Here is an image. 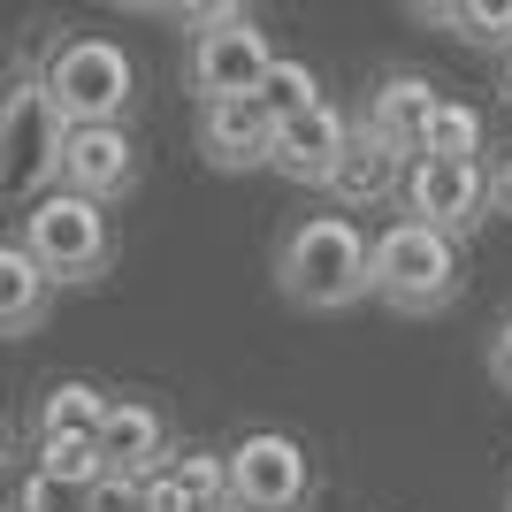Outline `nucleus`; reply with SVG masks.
<instances>
[{"mask_svg": "<svg viewBox=\"0 0 512 512\" xmlns=\"http://www.w3.org/2000/svg\"><path fill=\"white\" fill-rule=\"evenodd\" d=\"M367 253H375V237L352 214H299L276 245V291L299 314H344L367 299Z\"/></svg>", "mask_w": 512, "mask_h": 512, "instance_id": "f257e3e1", "label": "nucleus"}, {"mask_svg": "<svg viewBox=\"0 0 512 512\" xmlns=\"http://www.w3.org/2000/svg\"><path fill=\"white\" fill-rule=\"evenodd\" d=\"M16 245L39 260V276L54 283V291H92V283H107L115 276V253H123V245H115V214L77 199V192H39L23 207Z\"/></svg>", "mask_w": 512, "mask_h": 512, "instance_id": "20e7f679", "label": "nucleus"}, {"mask_svg": "<svg viewBox=\"0 0 512 512\" xmlns=\"http://www.w3.org/2000/svg\"><path fill=\"white\" fill-rule=\"evenodd\" d=\"M169 474H176V482H184L207 512H230V459H222L214 444H176Z\"/></svg>", "mask_w": 512, "mask_h": 512, "instance_id": "aec40b11", "label": "nucleus"}, {"mask_svg": "<svg viewBox=\"0 0 512 512\" xmlns=\"http://www.w3.org/2000/svg\"><path fill=\"white\" fill-rule=\"evenodd\" d=\"M344 138H352L344 107L337 100H314L306 115L276 123V153H268V169L291 176V184H306V192H329V176H337V161H344Z\"/></svg>", "mask_w": 512, "mask_h": 512, "instance_id": "ddd939ff", "label": "nucleus"}, {"mask_svg": "<svg viewBox=\"0 0 512 512\" xmlns=\"http://www.w3.org/2000/svg\"><path fill=\"white\" fill-rule=\"evenodd\" d=\"M497 100L512 107V54H505V62H497Z\"/></svg>", "mask_w": 512, "mask_h": 512, "instance_id": "bb28decb", "label": "nucleus"}, {"mask_svg": "<svg viewBox=\"0 0 512 512\" xmlns=\"http://www.w3.org/2000/svg\"><path fill=\"white\" fill-rule=\"evenodd\" d=\"M39 77H46V100H54V115L69 130L130 123V107H138V62L107 31H62L39 54Z\"/></svg>", "mask_w": 512, "mask_h": 512, "instance_id": "f03ea898", "label": "nucleus"}, {"mask_svg": "<svg viewBox=\"0 0 512 512\" xmlns=\"http://www.w3.org/2000/svg\"><path fill=\"white\" fill-rule=\"evenodd\" d=\"M436 100H444V85H436L428 69H383V77H375V92H367V107L352 115V123L375 130L390 153L421 161V138H428V115H436Z\"/></svg>", "mask_w": 512, "mask_h": 512, "instance_id": "9b49d317", "label": "nucleus"}, {"mask_svg": "<svg viewBox=\"0 0 512 512\" xmlns=\"http://www.w3.org/2000/svg\"><path fill=\"white\" fill-rule=\"evenodd\" d=\"M413 23H428V31L474 46V54H497V62L512 54V0H421Z\"/></svg>", "mask_w": 512, "mask_h": 512, "instance_id": "dca6fc26", "label": "nucleus"}, {"mask_svg": "<svg viewBox=\"0 0 512 512\" xmlns=\"http://www.w3.org/2000/svg\"><path fill=\"white\" fill-rule=\"evenodd\" d=\"M92 512H138V482H92Z\"/></svg>", "mask_w": 512, "mask_h": 512, "instance_id": "393cba45", "label": "nucleus"}, {"mask_svg": "<svg viewBox=\"0 0 512 512\" xmlns=\"http://www.w3.org/2000/svg\"><path fill=\"white\" fill-rule=\"evenodd\" d=\"M505 512H512V482H505Z\"/></svg>", "mask_w": 512, "mask_h": 512, "instance_id": "cd10ccee", "label": "nucleus"}, {"mask_svg": "<svg viewBox=\"0 0 512 512\" xmlns=\"http://www.w3.org/2000/svg\"><path fill=\"white\" fill-rule=\"evenodd\" d=\"M314 100H329V92H321V69H314V62H299V54H276L268 85H260V107H268L276 123H291V115H306Z\"/></svg>", "mask_w": 512, "mask_h": 512, "instance_id": "6ab92c4d", "label": "nucleus"}, {"mask_svg": "<svg viewBox=\"0 0 512 512\" xmlns=\"http://www.w3.org/2000/svg\"><path fill=\"white\" fill-rule=\"evenodd\" d=\"M107 398H115V390L85 383V375H62V383H46V390H39V406H31V444H54V436H92V444H100Z\"/></svg>", "mask_w": 512, "mask_h": 512, "instance_id": "f3484780", "label": "nucleus"}, {"mask_svg": "<svg viewBox=\"0 0 512 512\" xmlns=\"http://www.w3.org/2000/svg\"><path fill=\"white\" fill-rule=\"evenodd\" d=\"M54 283L39 276V260L23 253L16 237H0V337L16 344V337H39L46 321H54Z\"/></svg>", "mask_w": 512, "mask_h": 512, "instance_id": "2eb2a0df", "label": "nucleus"}, {"mask_svg": "<svg viewBox=\"0 0 512 512\" xmlns=\"http://www.w3.org/2000/svg\"><path fill=\"white\" fill-rule=\"evenodd\" d=\"M421 161H482V107L444 92L436 115H428V138H421Z\"/></svg>", "mask_w": 512, "mask_h": 512, "instance_id": "a211bd4d", "label": "nucleus"}, {"mask_svg": "<svg viewBox=\"0 0 512 512\" xmlns=\"http://www.w3.org/2000/svg\"><path fill=\"white\" fill-rule=\"evenodd\" d=\"M62 138H69V123L54 115V100H46L39 62H16L0 77V199H8V207H31L39 192H54Z\"/></svg>", "mask_w": 512, "mask_h": 512, "instance_id": "423d86ee", "label": "nucleus"}, {"mask_svg": "<svg viewBox=\"0 0 512 512\" xmlns=\"http://www.w3.org/2000/svg\"><path fill=\"white\" fill-rule=\"evenodd\" d=\"M192 23L184 31V92L199 107L214 100H260L268 69H276V39L253 8H176Z\"/></svg>", "mask_w": 512, "mask_h": 512, "instance_id": "7ed1b4c3", "label": "nucleus"}, {"mask_svg": "<svg viewBox=\"0 0 512 512\" xmlns=\"http://www.w3.org/2000/svg\"><path fill=\"white\" fill-rule=\"evenodd\" d=\"M490 383H497V390L512 398V314H505V321L490 329Z\"/></svg>", "mask_w": 512, "mask_h": 512, "instance_id": "b1692460", "label": "nucleus"}, {"mask_svg": "<svg viewBox=\"0 0 512 512\" xmlns=\"http://www.w3.org/2000/svg\"><path fill=\"white\" fill-rule=\"evenodd\" d=\"M467 291V253L451 245V237L421 230V222H390V230H375V253H367V299H383L390 314L406 321H428L444 314L451 299Z\"/></svg>", "mask_w": 512, "mask_h": 512, "instance_id": "39448f33", "label": "nucleus"}, {"mask_svg": "<svg viewBox=\"0 0 512 512\" xmlns=\"http://www.w3.org/2000/svg\"><path fill=\"white\" fill-rule=\"evenodd\" d=\"M398 207H406V222L451 237V245H467V237L490 222V176H482V161H413Z\"/></svg>", "mask_w": 512, "mask_h": 512, "instance_id": "6e6552de", "label": "nucleus"}, {"mask_svg": "<svg viewBox=\"0 0 512 512\" xmlns=\"http://www.w3.org/2000/svg\"><path fill=\"white\" fill-rule=\"evenodd\" d=\"M138 512H207V505H199V497L184 490V482H176L169 467H161L153 482H138Z\"/></svg>", "mask_w": 512, "mask_h": 512, "instance_id": "4be33fe9", "label": "nucleus"}, {"mask_svg": "<svg viewBox=\"0 0 512 512\" xmlns=\"http://www.w3.org/2000/svg\"><path fill=\"white\" fill-rule=\"evenodd\" d=\"M222 459H230V512H314L321 467L291 428H245Z\"/></svg>", "mask_w": 512, "mask_h": 512, "instance_id": "0eeeda50", "label": "nucleus"}, {"mask_svg": "<svg viewBox=\"0 0 512 512\" xmlns=\"http://www.w3.org/2000/svg\"><path fill=\"white\" fill-rule=\"evenodd\" d=\"M8 459H16V428H8V413H0V474H8Z\"/></svg>", "mask_w": 512, "mask_h": 512, "instance_id": "a878e982", "label": "nucleus"}, {"mask_svg": "<svg viewBox=\"0 0 512 512\" xmlns=\"http://www.w3.org/2000/svg\"><path fill=\"white\" fill-rule=\"evenodd\" d=\"M8 512H92V482H54V474H23L16 482V505Z\"/></svg>", "mask_w": 512, "mask_h": 512, "instance_id": "412c9836", "label": "nucleus"}, {"mask_svg": "<svg viewBox=\"0 0 512 512\" xmlns=\"http://www.w3.org/2000/svg\"><path fill=\"white\" fill-rule=\"evenodd\" d=\"M482 176H490V214H505V222H512V146L490 153V161H482Z\"/></svg>", "mask_w": 512, "mask_h": 512, "instance_id": "5701e85b", "label": "nucleus"}, {"mask_svg": "<svg viewBox=\"0 0 512 512\" xmlns=\"http://www.w3.org/2000/svg\"><path fill=\"white\" fill-rule=\"evenodd\" d=\"M406 153H390L375 130H360L352 123V138H344V161H337V176H329V199H337V214H375V207H398V192H406Z\"/></svg>", "mask_w": 512, "mask_h": 512, "instance_id": "4468645a", "label": "nucleus"}, {"mask_svg": "<svg viewBox=\"0 0 512 512\" xmlns=\"http://www.w3.org/2000/svg\"><path fill=\"white\" fill-rule=\"evenodd\" d=\"M146 176V153H138V130L130 123H100V130H69L62 138V176L54 192H77L92 207H123Z\"/></svg>", "mask_w": 512, "mask_h": 512, "instance_id": "9d476101", "label": "nucleus"}, {"mask_svg": "<svg viewBox=\"0 0 512 512\" xmlns=\"http://www.w3.org/2000/svg\"><path fill=\"white\" fill-rule=\"evenodd\" d=\"M192 138H199V161H207V169L253 176V169H268V153H276V115L260 100H214V107H199Z\"/></svg>", "mask_w": 512, "mask_h": 512, "instance_id": "f8f14e48", "label": "nucleus"}, {"mask_svg": "<svg viewBox=\"0 0 512 512\" xmlns=\"http://www.w3.org/2000/svg\"><path fill=\"white\" fill-rule=\"evenodd\" d=\"M176 459V421L146 390H115L100 421V474L107 482H153Z\"/></svg>", "mask_w": 512, "mask_h": 512, "instance_id": "1a4fd4ad", "label": "nucleus"}]
</instances>
